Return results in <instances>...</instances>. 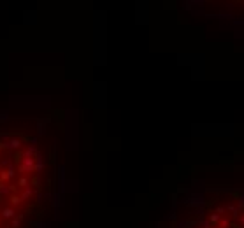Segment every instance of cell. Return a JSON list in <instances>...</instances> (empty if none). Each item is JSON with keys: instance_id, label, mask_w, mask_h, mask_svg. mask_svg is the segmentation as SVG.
Returning a JSON list of instances; mask_svg holds the SVG:
<instances>
[{"instance_id": "1", "label": "cell", "mask_w": 244, "mask_h": 228, "mask_svg": "<svg viewBox=\"0 0 244 228\" xmlns=\"http://www.w3.org/2000/svg\"><path fill=\"white\" fill-rule=\"evenodd\" d=\"M225 210L232 212V216H234V218H237V216L241 214V209H239V207H235V205H230V204H228V205H225Z\"/></svg>"}, {"instance_id": "2", "label": "cell", "mask_w": 244, "mask_h": 228, "mask_svg": "<svg viewBox=\"0 0 244 228\" xmlns=\"http://www.w3.org/2000/svg\"><path fill=\"white\" fill-rule=\"evenodd\" d=\"M209 221H211L212 225H218V223L221 221V214H218V212H212V214L209 216Z\"/></svg>"}, {"instance_id": "3", "label": "cell", "mask_w": 244, "mask_h": 228, "mask_svg": "<svg viewBox=\"0 0 244 228\" xmlns=\"http://www.w3.org/2000/svg\"><path fill=\"white\" fill-rule=\"evenodd\" d=\"M195 223L193 221H181L179 225H177V228H190V227H193Z\"/></svg>"}, {"instance_id": "4", "label": "cell", "mask_w": 244, "mask_h": 228, "mask_svg": "<svg viewBox=\"0 0 244 228\" xmlns=\"http://www.w3.org/2000/svg\"><path fill=\"white\" fill-rule=\"evenodd\" d=\"M237 207L243 210L244 209V191L241 193V197H239V202H237Z\"/></svg>"}, {"instance_id": "5", "label": "cell", "mask_w": 244, "mask_h": 228, "mask_svg": "<svg viewBox=\"0 0 244 228\" xmlns=\"http://www.w3.org/2000/svg\"><path fill=\"white\" fill-rule=\"evenodd\" d=\"M230 225V219H221V227H228Z\"/></svg>"}, {"instance_id": "6", "label": "cell", "mask_w": 244, "mask_h": 228, "mask_svg": "<svg viewBox=\"0 0 244 228\" xmlns=\"http://www.w3.org/2000/svg\"><path fill=\"white\" fill-rule=\"evenodd\" d=\"M241 225L244 227V214H241Z\"/></svg>"}, {"instance_id": "7", "label": "cell", "mask_w": 244, "mask_h": 228, "mask_svg": "<svg viewBox=\"0 0 244 228\" xmlns=\"http://www.w3.org/2000/svg\"><path fill=\"white\" fill-rule=\"evenodd\" d=\"M199 228H202V227H199Z\"/></svg>"}]
</instances>
